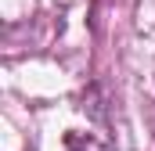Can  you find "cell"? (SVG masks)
<instances>
[{
    "label": "cell",
    "mask_w": 155,
    "mask_h": 151,
    "mask_svg": "<svg viewBox=\"0 0 155 151\" xmlns=\"http://www.w3.org/2000/svg\"><path fill=\"white\" fill-rule=\"evenodd\" d=\"M65 151H87V144H79L76 133H69V137H65Z\"/></svg>",
    "instance_id": "1"
}]
</instances>
